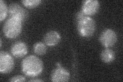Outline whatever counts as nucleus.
Wrapping results in <instances>:
<instances>
[{
  "mask_svg": "<svg viewBox=\"0 0 123 82\" xmlns=\"http://www.w3.org/2000/svg\"><path fill=\"white\" fill-rule=\"evenodd\" d=\"M21 67L23 72L29 77L40 76L43 71V62L38 57L30 55L26 57L22 62Z\"/></svg>",
  "mask_w": 123,
  "mask_h": 82,
  "instance_id": "nucleus-1",
  "label": "nucleus"
},
{
  "mask_svg": "<svg viewBox=\"0 0 123 82\" xmlns=\"http://www.w3.org/2000/svg\"><path fill=\"white\" fill-rule=\"evenodd\" d=\"M3 30L7 38H17L22 31V22L18 19L9 18L4 25Z\"/></svg>",
  "mask_w": 123,
  "mask_h": 82,
  "instance_id": "nucleus-2",
  "label": "nucleus"
},
{
  "mask_svg": "<svg viewBox=\"0 0 123 82\" xmlns=\"http://www.w3.org/2000/svg\"><path fill=\"white\" fill-rule=\"evenodd\" d=\"M76 24L78 32L82 37H90L93 36L95 32V22L89 17H85Z\"/></svg>",
  "mask_w": 123,
  "mask_h": 82,
  "instance_id": "nucleus-3",
  "label": "nucleus"
},
{
  "mask_svg": "<svg viewBox=\"0 0 123 82\" xmlns=\"http://www.w3.org/2000/svg\"><path fill=\"white\" fill-rule=\"evenodd\" d=\"M99 41L103 46L109 48L113 46L117 41V34L111 29H106L101 33Z\"/></svg>",
  "mask_w": 123,
  "mask_h": 82,
  "instance_id": "nucleus-4",
  "label": "nucleus"
},
{
  "mask_svg": "<svg viewBox=\"0 0 123 82\" xmlns=\"http://www.w3.org/2000/svg\"><path fill=\"white\" fill-rule=\"evenodd\" d=\"M14 67L13 58L5 51L0 52V72L6 74L12 71Z\"/></svg>",
  "mask_w": 123,
  "mask_h": 82,
  "instance_id": "nucleus-5",
  "label": "nucleus"
},
{
  "mask_svg": "<svg viewBox=\"0 0 123 82\" xmlns=\"http://www.w3.org/2000/svg\"><path fill=\"white\" fill-rule=\"evenodd\" d=\"M8 13L10 18L19 19L24 22L28 17V12L17 3H11L8 7Z\"/></svg>",
  "mask_w": 123,
  "mask_h": 82,
  "instance_id": "nucleus-6",
  "label": "nucleus"
},
{
  "mask_svg": "<svg viewBox=\"0 0 123 82\" xmlns=\"http://www.w3.org/2000/svg\"><path fill=\"white\" fill-rule=\"evenodd\" d=\"M56 65V68L51 73V81L53 82H68L70 79V72L67 69L61 66L59 63H57Z\"/></svg>",
  "mask_w": 123,
  "mask_h": 82,
  "instance_id": "nucleus-7",
  "label": "nucleus"
},
{
  "mask_svg": "<svg viewBox=\"0 0 123 82\" xmlns=\"http://www.w3.org/2000/svg\"><path fill=\"white\" fill-rule=\"evenodd\" d=\"M100 4L97 0H86L83 2L82 10L87 16L97 13L99 9Z\"/></svg>",
  "mask_w": 123,
  "mask_h": 82,
  "instance_id": "nucleus-8",
  "label": "nucleus"
},
{
  "mask_svg": "<svg viewBox=\"0 0 123 82\" xmlns=\"http://www.w3.org/2000/svg\"><path fill=\"white\" fill-rule=\"evenodd\" d=\"M11 52L15 57L18 58H22L27 54V46L24 42L22 41L17 42L11 46Z\"/></svg>",
  "mask_w": 123,
  "mask_h": 82,
  "instance_id": "nucleus-9",
  "label": "nucleus"
},
{
  "mask_svg": "<svg viewBox=\"0 0 123 82\" xmlns=\"http://www.w3.org/2000/svg\"><path fill=\"white\" fill-rule=\"evenodd\" d=\"M61 39L60 33L56 31H50L46 33L44 37V41L46 45L54 47L58 44Z\"/></svg>",
  "mask_w": 123,
  "mask_h": 82,
  "instance_id": "nucleus-10",
  "label": "nucleus"
},
{
  "mask_svg": "<svg viewBox=\"0 0 123 82\" xmlns=\"http://www.w3.org/2000/svg\"><path fill=\"white\" fill-rule=\"evenodd\" d=\"M101 60L105 63H110L115 58V53L112 49L107 48L101 53Z\"/></svg>",
  "mask_w": 123,
  "mask_h": 82,
  "instance_id": "nucleus-11",
  "label": "nucleus"
},
{
  "mask_svg": "<svg viewBox=\"0 0 123 82\" xmlns=\"http://www.w3.org/2000/svg\"><path fill=\"white\" fill-rule=\"evenodd\" d=\"M33 52L37 55L43 56L47 51V47L45 44L42 42H37L33 47Z\"/></svg>",
  "mask_w": 123,
  "mask_h": 82,
  "instance_id": "nucleus-12",
  "label": "nucleus"
},
{
  "mask_svg": "<svg viewBox=\"0 0 123 82\" xmlns=\"http://www.w3.org/2000/svg\"><path fill=\"white\" fill-rule=\"evenodd\" d=\"M8 12L6 3L3 0H0V21L2 22L6 18Z\"/></svg>",
  "mask_w": 123,
  "mask_h": 82,
  "instance_id": "nucleus-13",
  "label": "nucleus"
},
{
  "mask_svg": "<svg viewBox=\"0 0 123 82\" xmlns=\"http://www.w3.org/2000/svg\"><path fill=\"white\" fill-rule=\"evenodd\" d=\"M42 1L41 0H24L22 3L26 7L29 9H33L40 5Z\"/></svg>",
  "mask_w": 123,
  "mask_h": 82,
  "instance_id": "nucleus-14",
  "label": "nucleus"
},
{
  "mask_svg": "<svg viewBox=\"0 0 123 82\" xmlns=\"http://www.w3.org/2000/svg\"><path fill=\"white\" fill-rule=\"evenodd\" d=\"M10 82H22L26 81V77L22 75H17L11 78L9 80Z\"/></svg>",
  "mask_w": 123,
  "mask_h": 82,
  "instance_id": "nucleus-15",
  "label": "nucleus"
},
{
  "mask_svg": "<svg viewBox=\"0 0 123 82\" xmlns=\"http://www.w3.org/2000/svg\"><path fill=\"white\" fill-rule=\"evenodd\" d=\"M86 17H87V15L83 12V11L82 10H80V11H79V12L77 13L75 15V19L76 23H77L80 20H81L82 19H83V18H84Z\"/></svg>",
  "mask_w": 123,
  "mask_h": 82,
  "instance_id": "nucleus-16",
  "label": "nucleus"
},
{
  "mask_svg": "<svg viewBox=\"0 0 123 82\" xmlns=\"http://www.w3.org/2000/svg\"><path fill=\"white\" fill-rule=\"evenodd\" d=\"M29 82H44L43 80H40V79H31L29 81Z\"/></svg>",
  "mask_w": 123,
  "mask_h": 82,
  "instance_id": "nucleus-17",
  "label": "nucleus"
},
{
  "mask_svg": "<svg viewBox=\"0 0 123 82\" xmlns=\"http://www.w3.org/2000/svg\"><path fill=\"white\" fill-rule=\"evenodd\" d=\"M0 42H1V48L2 47V38H1V41H0Z\"/></svg>",
  "mask_w": 123,
  "mask_h": 82,
  "instance_id": "nucleus-18",
  "label": "nucleus"
}]
</instances>
